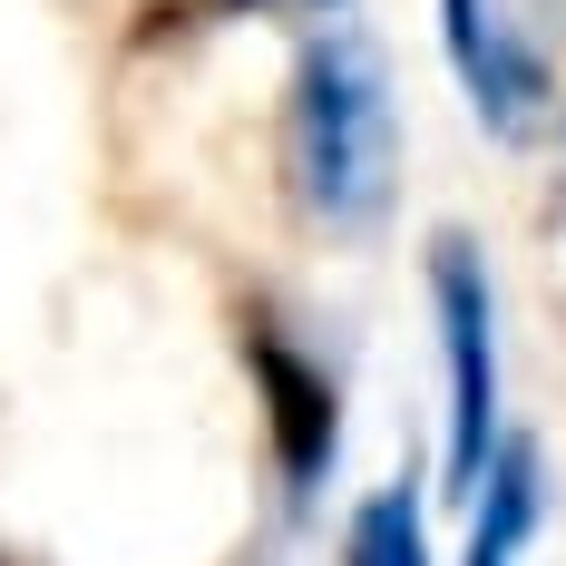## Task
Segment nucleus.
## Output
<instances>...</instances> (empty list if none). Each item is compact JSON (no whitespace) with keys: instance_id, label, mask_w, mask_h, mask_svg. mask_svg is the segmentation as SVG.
Here are the masks:
<instances>
[{"instance_id":"f257e3e1","label":"nucleus","mask_w":566,"mask_h":566,"mask_svg":"<svg viewBox=\"0 0 566 566\" xmlns=\"http://www.w3.org/2000/svg\"><path fill=\"white\" fill-rule=\"evenodd\" d=\"M293 176L333 226H371L391 206V78L352 30L313 40L293 69Z\"/></svg>"},{"instance_id":"f03ea898","label":"nucleus","mask_w":566,"mask_h":566,"mask_svg":"<svg viewBox=\"0 0 566 566\" xmlns=\"http://www.w3.org/2000/svg\"><path fill=\"white\" fill-rule=\"evenodd\" d=\"M430 293L450 333V499H469L499 450V342H489V274L459 234L430 244Z\"/></svg>"},{"instance_id":"7ed1b4c3","label":"nucleus","mask_w":566,"mask_h":566,"mask_svg":"<svg viewBox=\"0 0 566 566\" xmlns=\"http://www.w3.org/2000/svg\"><path fill=\"white\" fill-rule=\"evenodd\" d=\"M244 371H254V391H264V420H274V459L293 489H313L323 469H333V440H342V400L333 381L303 361V352H283L274 333H244Z\"/></svg>"},{"instance_id":"20e7f679","label":"nucleus","mask_w":566,"mask_h":566,"mask_svg":"<svg viewBox=\"0 0 566 566\" xmlns=\"http://www.w3.org/2000/svg\"><path fill=\"white\" fill-rule=\"evenodd\" d=\"M440 20H450V59H459V78H469V98H479V117H489L499 137H517L527 108L547 98V69L517 50L479 0H440Z\"/></svg>"},{"instance_id":"39448f33","label":"nucleus","mask_w":566,"mask_h":566,"mask_svg":"<svg viewBox=\"0 0 566 566\" xmlns=\"http://www.w3.org/2000/svg\"><path fill=\"white\" fill-rule=\"evenodd\" d=\"M479 489H489V517L469 537V566H517L527 527H537V440H499L489 469H479Z\"/></svg>"},{"instance_id":"423d86ee","label":"nucleus","mask_w":566,"mask_h":566,"mask_svg":"<svg viewBox=\"0 0 566 566\" xmlns=\"http://www.w3.org/2000/svg\"><path fill=\"white\" fill-rule=\"evenodd\" d=\"M352 566H430V547H420V509H410V489H381L371 509L352 517Z\"/></svg>"}]
</instances>
